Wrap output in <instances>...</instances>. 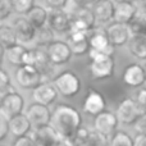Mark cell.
<instances>
[{
  "instance_id": "cell-1",
  "label": "cell",
  "mask_w": 146,
  "mask_h": 146,
  "mask_svg": "<svg viewBox=\"0 0 146 146\" xmlns=\"http://www.w3.org/2000/svg\"><path fill=\"white\" fill-rule=\"evenodd\" d=\"M50 123L63 139L62 145H73V136L82 124V117L76 108L68 104H60L54 109Z\"/></svg>"
},
{
  "instance_id": "cell-2",
  "label": "cell",
  "mask_w": 146,
  "mask_h": 146,
  "mask_svg": "<svg viewBox=\"0 0 146 146\" xmlns=\"http://www.w3.org/2000/svg\"><path fill=\"white\" fill-rule=\"evenodd\" d=\"M90 56V69L91 77L94 80H106L114 76V58L113 55L105 53L103 50H96V49H90L88 51Z\"/></svg>"
},
{
  "instance_id": "cell-3",
  "label": "cell",
  "mask_w": 146,
  "mask_h": 146,
  "mask_svg": "<svg viewBox=\"0 0 146 146\" xmlns=\"http://www.w3.org/2000/svg\"><path fill=\"white\" fill-rule=\"evenodd\" d=\"M46 77L33 64H23L15 71V81L25 90H33L44 82Z\"/></svg>"
},
{
  "instance_id": "cell-4",
  "label": "cell",
  "mask_w": 146,
  "mask_h": 146,
  "mask_svg": "<svg viewBox=\"0 0 146 146\" xmlns=\"http://www.w3.org/2000/svg\"><path fill=\"white\" fill-rule=\"evenodd\" d=\"M53 83L55 85L59 95L63 98H74L81 90V80L74 72L64 71L54 78Z\"/></svg>"
},
{
  "instance_id": "cell-5",
  "label": "cell",
  "mask_w": 146,
  "mask_h": 146,
  "mask_svg": "<svg viewBox=\"0 0 146 146\" xmlns=\"http://www.w3.org/2000/svg\"><path fill=\"white\" fill-rule=\"evenodd\" d=\"M96 17L92 8L90 7H76L72 13V30L71 31H83L91 32L96 28Z\"/></svg>"
},
{
  "instance_id": "cell-6",
  "label": "cell",
  "mask_w": 146,
  "mask_h": 146,
  "mask_svg": "<svg viewBox=\"0 0 146 146\" xmlns=\"http://www.w3.org/2000/svg\"><path fill=\"white\" fill-rule=\"evenodd\" d=\"M48 26L55 33H68L72 30V14L67 13L63 8L49 9Z\"/></svg>"
},
{
  "instance_id": "cell-7",
  "label": "cell",
  "mask_w": 146,
  "mask_h": 146,
  "mask_svg": "<svg viewBox=\"0 0 146 146\" xmlns=\"http://www.w3.org/2000/svg\"><path fill=\"white\" fill-rule=\"evenodd\" d=\"M115 114L122 124H124V126H132L137 121V118L142 114V111L140 109L139 104H137L136 99L127 98L123 101H121L119 105L117 106Z\"/></svg>"
},
{
  "instance_id": "cell-8",
  "label": "cell",
  "mask_w": 146,
  "mask_h": 146,
  "mask_svg": "<svg viewBox=\"0 0 146 146\" xmlns=\"http://www.w3.org/2000/svg\"><path fill=\"white\" fill-rule=\"evenodd\" d=\"M31 135H32L33 139H35L36 145L53 146V145H62V142H63L62 136L59 135V132L54 128V126L51 123L37 127V128H33Z\"/></svg>"
},
{
  "instance_id": "cell-9",
  "label": "cell",
  "mask_w": 146,
  "mask_h": 146,
  "mask_svg": "<svg viewBox=\"0 0 146 146\" xmlns=\"http://www.w3.org/2000/svg\"><path fill=\"white\" fill-rule=\"evenodd\" d=\"M0 99V113L7 115L8 118L23 113L25 110V99L17 91H13Z\"/></svg>"
},
{
  "instance_id": "cell-10",
  "label": "cell",
  "mask_w": 146,
  "mask_h": 146,
  "mask_svg": "<svg viewBox=\"0 0 146 146\" xmlns=\"http://www.w3.org/2000/svg\"><path fill=\"white\" fill-rule=\"evenodd\" d=\"M26 114H27L30 122L32 123L33 128L49 124L51 122V115H53V113L49 109V105L37 103V101H35L33 104H31L28 106L27 110H26Z\"/></svg>"
},
{
  "instance_id": "cell-11",
  "label": "cell",
  "mask_w": 146,
  "mask_h": 146,
  "mask_svg": "<svg viewBox=\"0 0 146 146\" xmlns=\"http://www.w3.org/2000/svg\"><path fill=\"white\" fill-rule=\"evenodd\" d=\"M119 123H121V122H119L115 113L104 110V111H101V113H99L98 115H95V119H94V128L103 132V133L106 135L108 137H111L115 133Z\"/></svg>"
},
{
  "instance_id": "cell-12",
  "label": "cell",
  "mask_w": 146,
  "mask_h": 146,
  "mask_svg": "<svg viewBox=\"0 0 146 146\" xmlns=\"http://www.w3.org/2000/svg\"><path fill=\"white\" fill-rule=\"evenodd\" d=\"M48 55L55 66H63L71 60L73 51L68 42L64 41H53L48 45Z\"/></svg>"
},
{
  "instance_id": "cell-13",
  "label": "cell",
  "mask_w": 146,
  "mask_h": 146,
  "mask_svg": "<svg viewBox=\"0 0 146 146\" xmlns=\"http://www.w3.org/2000/svg\"><path fill=\"white\" fill-rule=\"evenodd\" d=\"M13 27L17 32L18 41L21 44H30L35 41L36 35H37V28L30 22L27 17L19 15L18 18H15L13 22Z\"/></svg>"
},
{
  "instance_id": "cell-14",
  "label": "cell",
  "mask_w": 146,
  "mask_h": 146,
  "mask_svg": "<svg viewBox=\"0 0 146 146\" xmlns=\"http://www.w3.org/2000/svg\"><path fill=\"white\" fill-rule=\"evenodd\" d=\"M83 111L90 115H98L99 113L105 110L106 108V100L99 91L95 88H90L86 94V98L83 100Z\"/></svg>"
},
{
  "instance_id": "cell-15",
  "label": "cell",
  "mask_w": 146,
  "mask_h": 146,
  "mask_svg": "<svg viewBox=\"0 0 146 146\" xmlns=\"http://www.w3.org/2000/svg\"><path fill=\"white\" fill-rule=\"evenodd\" d=\"M94 14L96 17L98 25H104L114 21V13H115V3L113 0H96L91 5Z\"/></svg>"
},
{
  "instance_id": "cell-16",
  "label": "cell",
  "mask_w": 146,
  "mask_h": 146,
  "mask_svg": "<svg viewBox=\"0 0 146 146\" xmlns=\"http://www.w3.org/2000/svg\"><path fill=\"white\" fill-rule=\"evenodd\" d=\"M106 32H108L109 38H110L111 44L114 46H123L126 44H128L129 38L132 36L131 31L128 28V25L115 22V21L106 27Z\"/></svg>"
},
{
  "instance_id": "cell-17",
  "label": "cell",
  "mask_w": 146,
  "mask_h": 146,
  "mask_svg": "<svg viewBox=\"0 0 146 146\" xmlns=\"http://www.w3.org/2000/svg\"><path fill=\"white\" fill-rule=\"evenodd\" d=\"M69 44L73 55H83L88 53L91 49L90 46V32H83V31H71L69 37L67 40Z\"/></svg>"
},
{
  "instance_id": "cell-18",
  "label": "cell",
  "mask_w": 146,
  "mask_h": 146,
  "mask_svg": "<svg viewBox=\"0 0 146 146\" xmlns=\"http://www.w3.org/2000/svg\"><path fill=\"white\" fill-rule=\"evenodd\" d=\"M139 15V7L132 1L127 0H118L115 1V13H114V21L128 25L132 19Z\"/></svg>"
},
{
  "instance_id": "cell-19",
  "label": "cell",
  "mask_w": 146,
  "mask_h": 146,
  "mask_svg": "<svg viewBox=\"0 0 146 146\" xmlns=\"http://www.w3.org/2000/svg\"><path fill=\"white\" fill-rule=\"evenodd\" d=\"M59 92L56 90L55 85L53 82H46L44 81L41 85H38L36 88H33V100L37 103L45 104V105H51L56 100Z\"/></svg>"
},
{
  "instance_id": "cell-20",
  "label": "cell",
  "mask_w": 146,
  "mask_h": 146,
  "mask_svg": "<svg viewBox=\"0 0 146 146\" xmlns=\"http://www.w3.org/2000/svg\"><path fill=\"white\" fill-rule=\"evenodd\" d=\"M4 55L7 60L10 64L14 66H23V64H28V58H30V49H27L25 45L21 42L14 44L12 46L5 48Z\"/></svg>"
},
{
  "instance_id": "cell-21",
  "label": "cell",
  "mask_w": 146,
  "mask_h": 146,
  "mask_svg": "<svg viewBox=\"0 0 146 146\" xmlns=\"http://www.w3.org/2000/svg\"><path fill=\"white\" fill-rule=\"evenodd\" d=\"M90 46L96 50H103L110 55L114 54V48H115L111 44L106 30H99V28H95L90 32Z\"/></svg>"
},
{
  "instance_id": "cell-22",
  "label": "cell",
  "mask_w": 146,
  "mask_h": 146,
  "mask_svg": "<svg viewBox=\"0 0 146 146\" xmlns=\"http://www.w3.org/2000/svg\"><path fill=\"white\" fill-rule=\"evenodd\" d=\"M123 81L129 87H140L146 82V69L140 64H129L123 72Z\"/></svg>"
},
{
  "instance_id": "cell-23",
  "label": "cell",
  "mask_w": 146,
  "mask_h": 146,
  "mask_svg": "<svg viewBox=\"0 0 146 146\" xmlns=\"http://www.w3.org/2000/svg\"><path fill=\"white\" fill-rule=\"evenodd\" d=\"M9 121H10V133L15 137L30 133L31 128H33L32 123L30 122L26 113L17 114V115L9 118Z\"/></svg>"
},
{
  "instance_id": "cell-24",
  "label": "cell",
  "mask_w": 146,
  "mask_h": 146,
  "mask_svg": "<svg viewBox=\"0 0 146 146\" xmlns=\"http://www.w3.org/2000/svg\"><path fill=\"white\" fill-rule=\"evenodd\" d=\"M26 17L30 19V22L35 26L37 30L48 26V19H49V10L44 8L42 5H35L30 12L26 14Z\"/></svg>"
},
{
  "instance_id": "cell-25",
  "label": "cell",
  "mask_w": 146,
  "mask_h": 146,
  "mask_svg": "<svg viewBox=\"0 0 146 146\" xmlns=\"http://www.w3.org/2000/svg\"><path fill=\"white\" fill-rule=\"evenodd\" d=\"M131 54L139 60H146V35H132L128 41Z\"/></svg>"
},
{
  "instance_id": "cell-26",
  "label": "cell",
  "mask_w": 146,
  "mask_h": 146,
  "mask_svg": "<svg viewBox=\"0 0 146 146\" xmlns=\"http://www.w3.org/2000/svg\"><path fill=\"white\" fill-rule=\"evenodd\" d=\"M0 40H1V46H4V48H8V46H12L14 44L19 42L17 37V32H15L13 25L0 26Z\"/></svg>"
},
{
  "instance_id": "cell-27",
  "label": "cell",
  "mask_w": 146,
  "mask_h": 146,
  "mask_svg": "<svg viewBox=\"0 0 146 146\" xmlns=\"http://www.w3.org/2000/svg\"><path fill=\"white\" fill-rule=\"evenodd\" d=\"M110 145L113 146H132L135 145V140L124 131H115V133L111 136Z\"/></svg>"
},
{
  "instance_id": "cell-28",
  "label": "cell",
  "mask_w": 146,
  "mask_h": 146,
  "mask_svg": "<svg viewBox=\"0 0 146 146\" xmlns=\"http://www.w3.org/2000/svg\"><path fill=\"white\" fill-rule=\"evenodd\" d=\"M54 31L51 30L49 26L37 30V35L33 42H36L37 45H49V44L53 42V37H54Z\"/></svg>"
},
{
  "instance_id": "cell-29",
  "label": "cell",
  "mask_w": 146,
  "mask_h": 146,
  "mask_svg": "<svg viewBox=\"0 0 146 146\" xmlns=\"http://www.w3.org/2000/svg\"><path fill=\"white\" fill-rule=\"evenodd\" d=\"M128 28L131 31V35H145L146 33V17L137 15L135 19L128 23Z\"/></svg>"
},
{
  "instance_id": "cell-30",
  "label": "cell",
  "mask_w": 146,
  "mask_h": 146,
  "mask_svg": "<svg viewBox=\"0 0 146 146\" xmlns=\"http://www.w3.org/2000/svg\"><path fill=\"white\" fill-rule=\"evenodd\" d=\"M110 144V140L106 135H104L103 132L98 131L96 128L90 131V137H88V145L92 146H105Z\"/></svg>"
},
{
  "instance_id": "cell-31",
  "label": "cell",
  "mask_w": 146,
  "mask_h": 146,
  "mask_svg": "<svg viewBox=\"0 0 146 146\" xmlns=\"http://www.w3.org/2000/svg\"><path fill=\"white\" fill-rule=\"evenodd\" d=\"M35 5V0H13L14 12L19 15H26Z\"/></svg>"
},
{
  "instance_id": "cell-32",
  "label": "cell",
  "mask_w": 146,
  "mask_h": 146,
  "mask_svg": "<svg viewBox=\"0 0 146 146\" xmlns=\"http://www.w3.org/2000/svg\"><path fill=\"white\" fill-rule=\"evenodd\" d=\"M90 131L91 129L86 128V127L81 126L77 129L76 135L73 136V145H88V137H90Z\"/></svg>"
},
{
  "instance_id": "cell-33",
  "label": "cell",
  "mask_w": 146,
  "mask_h": 146,
  "mask_svg": "<svg viewBox=\"0 0 146 146\" xmlns=\"http://www.w3.org/2000/svg\"><path fill=\"white\" fill-rule=\"evenodd\" d=\"M14 12L13 0H0V21L4 22Z\"/></svg>"
},
{
  "instance_id": "cell-34",
  "label": "cell",
  "mask_w": 146,
  "mask_h": 146,
  "mask_svg": "<svg viewBox=\"0 0 146 146\" xmlns=\"http://www.w3.org/2000/svg\"><path fill=\"white\" fill-rule=\"evenodd\" d=\"M10 133V121L7 115L0 113V141L5 140Z\"/></svg>"
},
{
  "instance_id": "cell-35",
  "label": "cell",
  "mask_w": 146,
  "mask_h": 146,
  "mask_svg": "<svg viewBox=\"0 0 146 146\" xmlns=\"http://www.w3.org/2000/svg\"><path fill=\"white\" fill-rule=\"evenodd\" d=\"M13 145L14 146H31V145H36V141L30 132V133L23 135V136H18L15 139V141L13 142Z\"/></svg>"
},
{
  "instance_id": "cell-36",
  "label": "cell",
  "mask_w": 146,
  "mask_h": 146,
  "mask_svg": "<svg viewBox=\"0 0 146 146\" xmlns=\"http://www.w3.org/2000/svg\"><path fill=\"white\" fill-rule=\"evenodd\" d=\"M133 128L137 133L146 135V113H142L141 115L137 118V121L135 122Z\"/></svg>"
},
{
  "instance_id": "cell-37",
  "label": "cell",
  "mask_w": 146,
  "mask_h": 146,
  "mask_svg": "<svg viewBox=\"0 0 146 146\" xmlns=\"http://www.w3.org/2000/svg\"><path fill=\"white\" fill-rule=\"evenodd\" d=\"M136 101H137V104H139L142 113H146V87L139 90L137 96H136Z\"/></svg>"
},
{
  "instance_id": "cell-38",
  "label": "cell",
  "mask_w": 146,
  "mask_h": 146,
  "mask_svg": "<svg viewBox=\"0 0 146 146\" xmlns=\"http://www.w3.org/2000/svg\"><path fill=\"white\" fill-rule=\"evenodd\" d=\"M12 85L10 83V76L8 74V72L5 69L0 71V90H4V88L9 87Z\"/></svg>"
},
{
  "instance_id": "cell-39",
  "label": "cell",
  "mask_w": 146,
  "mask_h": 146,
  "mask_svg": "<svg viewBox=\"0 0 146 146\" xmlns=\"http://www.w3.org/2000/svg\"><path fill=\"white\" fill-rule=\"evenodd\" d=\"M69 0H45V3L49 5V8H66Z\"/></svg>"
},
{
  "instance_id": "cell-40",
  "label": "cell",
  "mask_w": 146,
  "mask_h": 146,
  "mask_svg": "<svg viewBox=\"0 0 146 146\" xmlns=\"http://www.w3.org/2000/svg\"><path fill=\"white\" fill-rule=\"evenodd\" d=\"M96 0H72L74 7H91Z\"/></svg>"
},
{
  "instance_id": "cell-41",
  "label": "cell",
  "mask_w": 146,
  "mask_h": 146,
  "mask_svg": "<svg viewBox=\"0 0 146 146\" xmlns=\"http://www.w3.org/2000/svg\"><path fill=\"white\" fill-rule=\"evenodd\" d=\"M135 146H146V135L139 133V136L135 139Z\"/></svg>"
},
{
  "instance_id": "cell-42",
  "label": "cell",
  "mask_w": 146,
  "mask_h": 146,
  "mask_svg": "<svg viewBox=\"0 0 146 146\" xmlns=\"http://www.w3.org/2000/svg\"><path fill=\"white\" fill-rule=\"evenodd\" d=\"M137 7H139V14L146 17V0H140Z\"/></svg>"
},
{
  "instance_id": "cell-43",
  "label": "cell",
  "mask_w": 146,
  "mask_h": 146,
  "mask_svg": "<svg viewBox=\"0 0 146 146\" xmlns=\"http://www.w3.org/2000/svg\"><path fill=\"white\" fill-rule=\"evenodd\" d=\"M127 1H132V3H139L140 0H127Z\"/></svg>"
},
{
  "instance_id": "cell-44",
  "label": "cell",
  "mask_w": 146,
  "mask_h": 146,
  "mask_svg": "<svg viewBox=\"0 0 146 146\" xmlns=\"http://www.w3.org/2000/svg\"><path fill=\"white\" fill-rule=\"evenodd\" d=\"M145 69H146V64H145Z\"/></svg>"
},
{
  "instance_id": "cell-45",
  "label": "cell",
  "mask_w": 146,
  "mask_h": 146,
  "mask_svg": "<svg viewBox=\"0 0 146 146\" xmlns=\"http://www.w3.org/2000/svg\"><path fill=\"white\" fill-rule=\"evenodd\" d=\"M145 35H146V33H145Z\"/></svg>"
}]
</instances>
